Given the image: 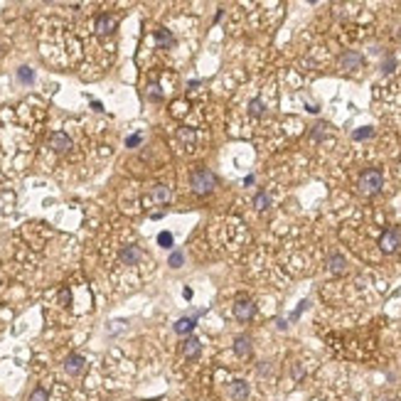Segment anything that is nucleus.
<instances>
[{
	"instance_id": "nucleus-1",
	"label": "nucleus",
	"mask_w": 401,
	"mask_h": 401,
	"mask_svg": "<svg viewBox=\"0 0 401 401\" xmlns=\"http://www.w3.org/2000/svg\"><path fill=\"white\" fill-rule=\"evenodd\" d=\"M190 187L194 194L205 197V194H210V192L217 187V177H214V172L205 170V168H197V170H192V175H190Z\"/></svg>"
},
{
	"instance_id": "nucleus-2",
	"label": "nucleus",
	"mask_w": 401,
	"mask_h": 401,
	"mask_svg": "<svg viewBox=\"0 0 401 401\" xmlns=\"http://www.w3.org/2000/svg\"><path fill=\"white\" fill-rule=\"evenodd\" d=\"M357 187L362 194L367 197H372V194H377V192L384 187V175L382 170H377V168H369V170H364L360 175V182H357Z\"/></svg>"
},
{
	"instance_id": "nucleus-3",
	"label": "nucleus",
	"mask_w": 401,
	"mask_h": 401,
	"mask_svg": "<svg viewBox=\"0 0 401 401\" xmlns=\"http://www.w3.org/2000/svg\"><path fill=\"white\" fill-rule=\"evenodd\" d=\"M254 313H256L254 300L246 298V295H239V298H236V303H234V318H236V320H241V323H248V320L254 318Z\"/></svg>"
},
{
	"instance_id": "nucleus-4",
	"label": "nucleus",
	"mask_w": 401,
	"mask_h": 401,
	"mask_svg": "<svg viewBox=\"0 0 401 401\" xmlns=\"http://www.w3.org/2000/svg\"><path fill=\"white\" fill-rule=\"evenodd\" d=\"M401 246V231L399 229H386L379 236V248L384 254H394L396 248Z\"/></svg>"
},
{
	"instance_id": "nucleus-5",
	"label": "nucleus",
	"mask_w": 401,
	"mask_h": 401,
	"mask_svg": "<svg viewBox=\"0 0 401 401\" xmlns=\"http://www.w3.org/2000/svg\"><path fill=\"white\" fill-rule=\"evenodd\" d=\"M94 30H96V35H101V37H106V35H111L116 30V18L114 15H98L94 22Z\"/></svg>"
},
{
	"instance_id": "nucleus-6",
	"label": "nucleus",
	"mask_w": 401,
	"mask_h": 401,
	"mask_svg": "<svg viewBox=\"0 0 401 401\" xmlns=\"http://www.w3.org/2000/svg\"><path fill=\"white\" fill-rule=\"evenodd\" d=\"M84 367H86V360H84L81 355H69V357L64 360V372L72 374V377H79V374L84 372Z\"/></svg>"
},
{
	"instance_id": "nucleus-7",
	"label": "nucleus",
	"mask_w": 401,
	"mask_h": 401,
	"mask_svg": "<svg viewBox=\"0 0 401 401\" xmlns=\"http://www.w3.org/2000/svg\"><path fill=\"white\" fill-rule=\"evenodd\" d=\"M229 399L231 401H246L248 399V384L244 379H234L229 384Z\"/></svg>"
},
{
	"instance_id": "nucleus-8",
	"label": "nucleus",
	"mask_w": 401,
	"mask_h": 401,
	"mask_svg": "<svg viewBox=\"0 0 401 401\" xmlns=\"http://www.w3.org/2000/svg\"><path fill=\"white\" fill-rule=\"evenodd\" d=\"M49 145H52L57 153H67V151L72 148V138L64 133V131H57V133H52V138H49Z\"/></svg>"
},
{
	"instance_id": "nucleus-9",
	"label": "nucleus",
	"mask_w": 401,
	"mask_h": 401,
	"mask_svg": "<svg viewBox=\"0 0 401 401\" xmlns=\"http://www.w3.org/2000/svg\"><path fill=\"white\" fill-rule=\"evenodd\" d=\"M251 352H254L251 340H248L246 335H239V337L234 340V355H236V357H241V360H248V357H251Z\"/></svg>"
},
{
	"instance_id": "nucleus-10",
	"label": "nucleus",
	"mask_w": 401,
	"mask_h": 401,
	"mask_svg": "<svg viewBox=\"0 0 401 401\" xmlns=\"http://www.w3.org/2000/svg\"><path fill=\"white\" fill-rule=\"evenodd\" d=\"M362 64H364V57L360 52H352V49L344 52L342 57H340V67H342V69H360Z\"/></svg>"
},
{
	"instance_id": "nucleus-11",
	"label": "nucleus",
	"mask_w": 401,
	"mask_h": 401,
	"mask_svg": "<svg viewBox=\"0 0 401 401\" xmlns=\"http://www.w3.org/2000/svg\"><path fill=\"white\" fill-rule=\"evenodd\" d=\"M140 259H143V251H140L138 246H133V244H131V246H123V248H121V261H123L126 266H135Z\"/></svg>"
},
{
	"instance_id": "nucleus-12",
	"label": "nucleus",
	"mask_w": 401,
	"mask_h": 401,
	"mask_svg": "<svg viewBox=\"0 0 401 401\" xmlns=\"http://www.w3.org/2000/svg\"><path fill=\"white\" fill-rule=\"evenodd\" d=\"M199 349H202V342H199L194 335H190V337L182 342V355H185L187 360H194V357L199 355Z\"/></svg>"
},
{
	"instance_id": "nucleus-13",
	"label": "nucleus",
	"mask_w": 401,
	"mask_h": 401,
	"mask_svg": "<svg viewBox=\"0 0 401 401\" xmlns=\"http://www.w3.org/2000/svg\"><path fill=\"white\" fill-rule=\"evenodd\" d=\"M151 199L158 202V205H168L172 199V190L170 187H165V185H155L153 192H151Z\"/></svg>"
},
{
	"instance_id": "nucleus-14",
	"label": "nucleus",
	"mask_w": 401,
	"mask_h": 401,
	"mask_svg": "<svg viewBox=\"0 0 401 401\" xmlns=\"http://www.w3.org/2000/svg\"><path fill=\"white\" fill-rule=\"evenodd\" d=\"M194 325H197V318H180V320L175 323V332H177V335H192Z\"/></svg>"
},
{
	"instance_id": "nucleus-15",
	"label": "nucleus",
	"mask_w": 401,
	"mask_h": 401,
	"mask_svg": "<svg viewBox=\"0 0 401 401\" xmlns=\"http://www.w3.org/2000/svg\"><path fill=\"white\" fill-rule=\"evenodd\" d=\"M327 268H330L332 273H344V271H347V261H344V256L332 254V256L327 259Z\"/></svg>"
},
{
	"instance_id": "nucleus-16",
	"label": "nucleus",
	"mask_w": 401,
	"mask_h": 401,
	"mask_svg": "<svg viewBox=\"0 0 401 401\" xmlns=\"http://www.w3.org/2000/svg\"><path fill=\"white\" fill-rule=\"evenodd\" d=\"M155 42H158L163 49H170L172 44H175V37H172L165 27H160V30H155Z\"/></svg>"
},
{
	"instance_id": "nucleus-17",
	"label": "nucleus",
	"mask_w": 401,
	"mask_h": 401,
	"mask_svg": "<svg viewBox=\"0 0 401 401\" xmlns=\"http://www.w3.org/2000/svg\"><path fill=\"white\" fill-rule=\"evenodd\" d=\"M268 205H271V197H268V192H256V197H254V207L259 212H264V210H268Z\"/></svg>"
},
{
	"instance_id": "nucleus-18",
	"label": "nucleus",
	"mask_w": 401,
	"mask_h": 401,
	"mask_svg": "<svg viewBox=\"0 0 401 401\" xmlns=\"http://www.w3.org/2000/svg\"><path fill=\"white\" fill-rule=\"evenodd\" d=\"M248 114L254 116V118L264 116V101H261V98H251V101H248Z\"/></svg>"
},
{
	"instance_id": "nucleus-19",
	"label": "nucleus",
	"mask_w": 401,
	"mask_h": 401,
	"mask_svg": "<svg viewBox=\"0 0 401 401\" xmlns=\"http://www.w3.org/2000/svg\"><path fill=\"white\" fill-rule=\"evenodd\" d=\"M18 79L22 81V84H32L35 74H32V69H30V67H20V69H18Z\"/></svg>"
},
{
	"instance_id": "nucleus-20",
	"label": "nucleus",
	"mask_w": 401,
	"mask_h": 401,
	"mask_svg": "<svg viewBox=\"0 0 401 401\" xmlns=\"http://www.w3.org/2000/svg\"><path fill=\"white\" fill-rule=\"evenodd\" d=\"M325 135H327V123H318V126L313 128L310 138H313V140H323Z\"/></svg>"
},
{
	"instance_id": "nucleus-21",
	"label": "nucleus",
	"mask_w": 401,
	"mask_h": 401,
	"mask_svg": "<svg viewBox=\"0 0 401 401\" xmlns=\"http://www.w3.org/2000/svg\"><path fill=\"white\" fill-rule=\"evenodd\" d=\"M47 399H49L47 389H42V386H37V389H32V394H30V399H27V401H47Z\"/></svg>"
},
{
	"instance_id": "nucleus-22",
	"label": "nucleus",
	"mask_w": 401,
	"mask_h": 401,
	"mask_svg": "<svg viewBox=\"0 0 401 401\" xmlns=\"http://www.w3.org/2000/svg\"><path fill=\"white\" fill-rule=\"evenodd\" d=\"M177 135H180V140H182L185 145H192V143H194V133H192L190 128H180Z\"/></svg>"
},
{
	"instance_id": "nucleus-23",
	"label": "nucleus",
	"mask_w": 401,
	"mask_h": 401,
	"mask_svg": "<svg viewBox=\"0 0 401 401\" xmlns=\"http://www.w3.org/2000/svg\"><path fill=\"white\" fill-rule=\"evenodd\" d=\"M158 244L165 246V248H170L172 246V234L170 231H160V234H158Z\"/></svg>"
},
{
	"instance_id": "nucleus-24",
	"label": "nucleus",
	"mask_w": 401,
	"mask_h": 401,
	"mask_svg": "<svg viewBox=\"0 0 401 401\" xmlns=\"http://www.w3.org/2000/svg\"><path fill=\"white\" fill-rule=\"evenodd\" d=\"M148 98H151V101H160V98H163V91H160L158 84H151V86H148Z\"/></svg>"
},
{
	"instance_id": "nucleus-25",
	"label": "nucleus",
	"mask_w": 401,
	"mask_h": 401,
	"mask_svg": "<svg viewBox=\"0 0 401 401\" xmlns=\"http://www.w3.org/2000/svg\"><path fill=\"white\" fill-rule=\"evenodd\" d=\"M182 261H185V256H182L180 251H172V254H170V266L172 268H180V266H182Z\"/></svg>"
},
{
	"instance_id": "nucleus-26",
	"label": "nucleus",
	"mask_w": 401,
	"mask_h": 401,
	"mask_svg": "<svg viewBox=\"0 0 401 401\" xmlns=\"http://www.w3.org/2000/svg\"><path fill=\"white\" fill-rule=\"evenodd\" d=\"M355 140H364V138H372L374 135V128H360V131H355Z\"/></svg>"
},
{
	"instance_id": "nucleus-27",
	"label": "nucleus",
	"mask_w": 401,
	"mask_h": 401,
	"mask_svg": "<svg viewBox=\"0 0 401 401\" xmlns=\"http://www.w3.org/2000/svg\"><path fill=\"white\" fill-rule=\"evenodd\" d=\"M140 140H143V135L133 133V135H128V138H126V145H128V148H135V145H140Z\"/></svg>"
},
{
	"instance_id": "nucleus-28",
	"label": "nucleus",
	"mask_w": 401,
	"mask_h": 401,
	"mask_svg": "<svg viewBox=\"0 0 401 401\" xmlns=\"http://www.w3.org/2000/svg\"><path fill=\"white\" fill-rule=\"evenodd\" d=\"M123 327H126V323H123V320H116V323H111V327H109V332H111V335H116V332H121Z\"/></svg>"
},
{
	"instance_id": "nucleus-29",
	"label": "nucleus",
	"mask_w": 401,
	"mask_h": 401,
	"mask_svg": "<svg viewBox=\"0 0 401 401\" xmlns=\"http://www.w3.org/2000/svg\"><path fill=\"white\" fill-rule=\"evenodd\" d=\"M394 64H396V62H394V57H389L386 62H384V72H391V69H394Z\"/></svg>"
},
{
	"instance_id": "nucleus-30",
	"label": "nucleus",
	"mask_w": 401,
	"mask_h": 401,
	"mask_svg": "<svg viewBox=\"0 0 401 401\" xmlns=\"http://www.w3.org/2000/svg\"><path fill=\"white\" fill-rule=\"evenodd\" d=\"M59 300H62V303H69V290H67V288L59 293Z\"/></svg>"
},
{
	"instance_id": "nucleus-31",
	"label": "nucleus",
	"mask_w": 401,
	"mask_h": 401,
	"mask_svg": "<svg viewBox=\"0 0 401 401\" xmlns=\"http://www.w3.org/2000/svg\"><path fill=\"white\" fill-rule=\"evenodd\" d=\"M91 109H94V111H98V114L104 111V106H101V101H91Z\"/></svg>"
},
{
	"instance_id": "nucleus-32",
	"label": "nucleus",
	"mask_w": 401,
	"mask_h": 401,
	"mask_svg": "<svg viewBox=\"0 0 401 401\" xmlns=\"http://www.w3.org/2000/svg\"><path fill=\"white\" fill-rule=\"evenodd\" d=\"M293 377L300 379V377H303V369H300V367H293Z\"/></svg>"
}]
</instances>
